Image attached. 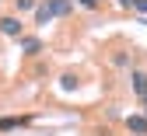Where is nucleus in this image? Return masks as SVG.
I'll use <instances>...</instances> for the list:
<instances>
[{
	"label": "nucleus",
	"mask_w": 147,
	"mask_h": 136,
	"mask_svg": "<svg viewBox=\"0 0 147 136\" xmlns=\"http://www.w3.org/2000/svg\"><path fill=\"white\" fill-rule=\"evenodd\" d=\"M70 11H74V0H46V4L35 7V21H39V25H49L53 17H63Z\"/></svg>",
	"instance_id": "nucleus-1"
},
{
	"label": "nucleus",
	"mask_w": 147,
	"mask_h": 136,
	"mask_svg": "<svg viewBox=\"0 0 147 136\" xmlns=\"http://www.w3.org/2000/svg\"><path fill=\"white\" fill-rule=\"evenodd\" d=\"M0 31H4L7 38H21V21H18V17H0Z\"/></svg>",
	"instance_id": "nucleus-2"
},
{
	"label": "nucleus",
	"mask_w": 147,
	"mask_h": 136,
	"mask_svg": "<svg viewBox=\"0 0 147 136\" xmlns=\"http://www.w3.org/2000/svg\"><path fill=\"white\" fill-rule=\"evenodd\" d=\"M126 129L133 136H147V115H126Z\"/></svg>",
	"instance_id": "nucleus-3"
},
{
	"label": "nucleus",
	"mask_w": 147,
	"mask_h": 136,
	"mask_svg": "<svg viewBox=\"0 0 147 136\" xmlns=\"http://www.w3.org/2000/svg\"><path fill=\"white\" fill-rule=\"evenodd\" d=\"M130 80H133V91H137V98L144 101V98H147V73H144V70H133V77H130Z\"/></svg>",
	"instance_id": "nucleus-4"
},
{
	"label": "nucleus",
	"mask_w": 147,
	"mask_h": 136,
	"mask_svg": "<svg viewBox=\"0 0 147 136\" xmlns=\"http://www.w3.org/2000/svg\"><path fill=\"white\" fill-rule=\"evenodd\" d=\"M60 87L63 91H77V77H74V73H63L60 77Z\"/></svg>",
	"instance_id": "nucleus-5"
},
{
	"label": "nucleus",
	"mask_w": 147,
	"mask_h": 136,
	"mask_svg": "<svg viewBox=\"0 0 147 136\" xmlns=\"http://www.w3.org/2000/svg\"><path fill=\"white\" fill-rule=\"evenodd\" d=\"M21 126V119H14V115H4L0 119V133H7V129H18Z\"/></svg>",
	"instance_id": "nucleus-6"
},
{
	"label": "nucleus",
	"mask_w": 147,
	"mask_h": 136,
	"mask_svg": "<svg viewBox=\"0 0 147 136\" xmlns=\"http://www.w3.org/2000/svg\"><path fill=\"white\" fill-rule=\"evenodd\" d=\"M21 49H25V52H39L42 42H39V38H21Z\"/></svg>",
	"instance_id": "nucleus-7"
},
{
	"label": "nucleus",
	"mask_w": 147,
	"mask_h": 136,
	"mask_svg": "<svg viewBox=\"0 0 147 136\" xmlns=\"http://www.w3.org/2000/svg\"><path fill=\"white\" fill-rule=\"evenodd\" d=\"M39 4H35V0H18V11H35Z\"/></svg>",
	"instance_id": "nucleus-8"
},
{
	"label": "nucleus",
	"mask_w": 147,
	"mask_h": 136,
	"mask_svg": "<svg viewBox=\"0 0 147 136\" xmlns=\"http://www.w3.org/2000/svg\"><path fill=\"white\" fill-rule=\"evenodd\" d=\"M133 11H140V14H147V0H133Z\"/></svg>",
	"instance_id": "nucleus-9"
},
{
	"label": "nucleus",
	"mask_w": 147,
	"mask_h": 136,
	"mask_svg": "<svg viewBox=\"0 0 147 136\" xmlns=\"http://www.w3.org/2000/svg\"><path fill=\"white\" fill-rule=\"evenodd\" d=\"M77 4H81V7H88V11H95V7H98V0H77Z\"/></svg>",
	"instance_id": "nucleus-10"
},
{
	"label": "nucleus",
	"mask_w": 147,
	"mask_h": 136,
	"mask_svg": "<svg viewBox=\"0 0 147 136\" xmlns=\"http://www.w3.org/2000/svg\"><path fill=\"white\" fill-rule=\"evenodd\" d=\"M119 7H133V0H119Z\"/></svg>",
	"instance_id": "nucleus-11"
},
{
	"label": "nucleus",
	"mask_w": 147,
	"mask_h": 136,
	"mask_svg": "<svg viewBox=\"0 0 147 136\" xmlns=\"http://www.w3.org/2000/svg\"><path fill=\"white\" fill-rule=\"evenodd\" d=\"M144 105H147V98H144Z\"/></svg>",
	"instance_id": "nucleus-12"
}]
</instances>
